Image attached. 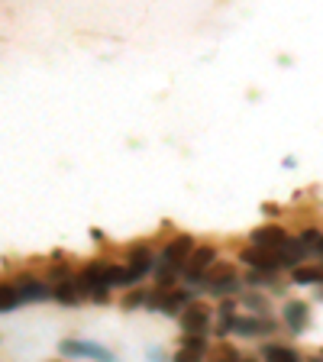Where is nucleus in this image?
<instances>
[{
	"label": "nucleus",
	"mask_w": 323,
	"mask_h": 362,
	"mask_svg": "<svg viewBox=\"0 0 323 362\" xmlns=\"http://www.w3.org/2000/svg\"><path fill=\"white\" fill-rule=\"evenodd\" d=\"M194 301L191 298V291H184V288H149V294H146V310H155V314H181V310L188 308V304Z\"/></svg>",
	"instance_id": "3"
},
{
	"label": "nucleus",
	"mask_w": 323,
	"mask_h": 362,
	"mask_svg": "<svg viewBox=\"0 0 323 362\" xmlns=\"http://www.w3.org/2000/svg\"><path fill=\"white\" fill-rule=\"evenodd\" d=\"M59 353L65 359H90V362H113V353L94 339H61Z\"/></svg>",
	"instance_id": "7"
},
{
	"label": "nucleus",
	"mask_w": 323,
	"mask_h": 362,
	"mask_svg": "<svg viewBox=\"0 0 323 362\" xmlns=\"http://www.w3.org/2000/svg\"><path fill=\"white\" fill-rule=\"evenodd\" d=\"M262 362H304V359L294 346H285V343H265Z\"/></svg>",
	"instance_id": "15"
},
{
	"label": "nucleus",
	"mask_w": 323,
	"mask_h": 362,
	"mask_svg": "<svg viewBox=\"0 0 323 362\" xmlns=\"http://www.w3.org/2000/svg\"><path fill=\"white\" fill-rule=\"evenodd\" d=\"M310 362H323V356H314V359H310Z\"/></svg>",
	"instance_id": "26"
},
{
	"label": "nucleus",
	"mask_w": 323,
	"mask_h": 362,
	"mask_svg": "<svg viewBox=\"0 0 323 362\" xmlns=\"http://www.w3.org/2000/svg\"><path fill=\"white\" fill-rule=\"evenodd\" d=\"M155 262H158L155 252H152L146 243H136V246H129L127 262H123V288L139 285L146 275H152V272H155Z\"/></svg>",
	"instance_id": "2"
},
{
	"label": "nucleus",
	"mask_w": 323,
	"mask_h": 362,
	"mask_svg": "<svg viewBox=\"0 0 323 362\" xmlns=\"http://www.w3.org/2000/svg\"><path fill=\"white\" fill-rule=\"evenodd\" d=\"M13 288H16V298H20V304H39V301H49L52 298V285L45 279H39V275H16L13 279Z\"/></svg>",
	"instance_id": "8"
},
{
	"label": "nucleus",
	"mask_w": 323,
	"mask_h": 362,
	"mask_svg": "<svg viewBox=\"0 0 323 362\" xmlns=\"http://www.w3.org/2000/svg\"><path fill=\"white\" fill-rule=\"evenodd\" d=\"M240 356H242V353H240L236 346H230V343H220V346L211 353V362H236Z\"/></svg>",
	"instance_id": "22"
},
{
	"label": "nucleus",
	"mask_w": 323,
	"mask_h": 362,
	"mask_svg": "<svg viewBox=\"0 0 323 362\" xmlns=\"http://www.w3.org/2000/svg\"><path fill=\"white\" fill-rule=\"evenodd\" d=\"M178 320H181L184 337H207V330H211V324H213V310L204 301H191L188 308L178 314Z\"/></svg>",
	"instance_id": "6"
},
{
	"label": "nucleus",
	"mask_w": 323,
	"mask_h": 362,
	"mask_svg": "<svg viewBox=\"0 0 323 362\" xmlns=\"http://www.w3.org/2000/svg\"><path fill=\"white\" fill-rule=\"evenodd\" d=\"M146 288H129L127 294H123V310H133V308H146Z\"/></svg>",
	"instance_id": "21"
},
{
	"label": "nucleus",
	"mask_w": 323,
	"mask_h": 362,
	"mask_svg": "<svg viewBox=\"0 0 323 362\" xmlns=\"http://www.w3.org/2000/svg\"><path fill=\"white\" fill-rule=\"evenodd\" d=\"M16 304H20V298H16L13 281H0V314H7V310H13Z\"/></svg>",
	"instance_id": "19"
},
{
	"label": "nucleus",
	"mask_w": 323,
	"mask_h": 362,
	"mask_svg": "<svg viewBox=\"0 0 323 362\" xmlns=\"http://www.w3.org/2000/svg\"><path fill=\"white\" fill-rule=\"evenodd\" d=\"M275 330H278V324L271 317H259V314H236V324H233L236 337H246V339L271 337Z\"/></svg>",
	"instance_id": "10"
},
{
	"label": "nucleus",
	"mask_w": 323,
	"mask_h": 362,
	"mask_svg": "<svg viewBox=\"0 0 323 362\" xmlns=\"http://www.w3.org/2000/svg\"><path fill=\"white\" fill-rule=\"evenodd\" d=\"M217 262H220L217 246H211V243H201V246L191 252V259H188V265L181 269V275H184V281H188V285H204L207 272H211Z\"/></svg>",
	"instance_id": "5"
},
{
	"label": "nucleus",
	"mask_w": 323,
	"mask_h": 362,
	"mask_svg": "<svg viewBox=\"0 0 323 362\" xmlns=\"http://www.w3.org/2000/svg\"><path fill=\"white\" fill-rule=\"evenodd\" d=\"M242 304H246V314L269 317V304H265L262 294H242Z\"/></svg>",
	"instance_id": "20"
},
{
	"label": "nucleus",
	"mask_w": 323,
	"mask_h": 362,
	"mask_svg": "<svg viewBox=\"0 0 323 362\" xmlns=\"http://www.w3.org/2000/svg\"><path fill=\"white\" fill-rule=\"evenodd\" d=\"M320 230H304L301 236H298V243H301L304 249H307V252H317V249H320Z\"/></svg>",
	"instance_id": "23"
},
{
	"label": "nucleus",
	"mask_w": 323,
	"mask_h": 362,
	"mask_svg": "<svg viewBox=\"0 0 323 362\" xmlns=\"http://www.w3.org/2000/svg\"><path fill=\"white\" fill-rule=\"evenodd\" d=\"M317 298H320V301H323V288H320V291H317Z\"/></svg>",
	"instance_id": "27"
},
{
	"label": "nucleus",
	"mask_w": 323,
	"mask_h": 362,
	"mask_svg": "<svg viewBox=\"0 0 323 362\" xmlns=\"http://www.w3.org/2000/svg\"><path fill=\"white\" fill-rule=\"evenodd\" d=\"M52 298L59 304H65V308H75V304L84 301L81 294V285H78V279H65V281H55L52 285Z\"/></svg>",
	"instance_id": "14"
},
{
	"label": "nucleus",
	"mask_w": 323,
	"mask_h": 362,
	"mask_svg": "<svg viewBox=\"0 0 323 362\" xmlns=\"http://www.w3.org/2000/svg\"><path fill=\"white\" fill-rule=\"evenodd\" d=\"M81 294L94 304H104L113 288H123V262H107V259H90L75 275Z\"/></svg>",
	"instance_id": "1"
},
{
	"label": "nucleus",
	"mask_w": 323,
	"mask_h": 362,
	"mask_svg": "<svg viewBox=\"0 0 323 362\" xmlns=\"http://www.w3.org/2000/svg\"><path fill=\"white\" fill-rule=\"evenodd\" d=\"M207 356V339L204 337H184L181 339L178 353L172 356V362H204Z\"/></svg>",
	"instance_id": "13"
},
{
	"label": "nucleus",
	"mask_w": 323,
	"mask_h": 362,
	"mask_svg": "<svg viewBox=\"0 0 323 362\" xmlns=\"http://www.w3.org/2000/svg\"><path fill=\"white\" fill-rule=\"evenodd\" d=\"M236 362H262V359H252V356H240Z\"/></svg>",
	"instance_id": "24"
},
{
	"label": "nucleus",
	"mask_w": 323,
	"mask_h": 362,
	"mask_svg": "<svg viewBox=\"0 0 323 362\" xmlns=\"http://www.w3.org/2000/svg\"><path fill=\"white\" fill-rule=\"evenodd\" d=\"M278 259H281V269H298V265H304V259H307V249L301 246V243L294 240H288V246L278 252Z\"/></svg>",
	"instance_id": "16"
},
{
	"label": "nucleus",
	"mask_w": 323,
	"mask_h": 362,
	"mask_svg": "<svg viewBox=\"0 0 323 362\" xmlns=\"http://www.w3.org/2000/svg\"><path fill=\"white\" fill-rule=\"evenodd\" d=\"M285 324L291 333H304L310 324V304L307 301H288L285 304Z\"/></svg>",
	"instance_id": "12"
},
{
	"label": "nucleus",
	"mask_w": 323,
	"mask_h": 362,
	"mask_svg": "<svg viewBox=\"0 0 323 362\" xmlns=\"http://www.w3.org/2000/svg\"><path fill=\"white\" fill-rule=\"evenodd\" d=\"M233 324H236V304L233 301H223L217 310V324H213V330H217V337H230L233 333Z\"/></svg>",
	"instance_id": "17"
},
{
	"label": "nucleus",
	"mask_w": 323,
	"mask_h": 362,
	"mask_svg": "<svg viewBox=\"0 0 323 362\" xmlns=\"http://www.w3.org/2000/svg\"><path fill=\"white\" fill-rule=\"evenodd\" d=\"M240 288H242V279H240V272H236V265L233 262H223V259H220V262L207 272V279H204V291L217 294V298L240 294Z\"/></svg>",
	"instance_id": "4"
},
{
	"label": "nucleus",
	"mask_w": 323,
	"mask_h": 362,
	"mask_svg": "<svg viewBox=\"0 0 323 362\" xmlns=\"http://www.w3.org/2000/svg\"><path fill=\"white\" fill-rule=\"evenodd\" d=\"M291 279L294 285H323V265H298Z\"/></svg>",
	"instance_id": "18"
},
{
	"label": "nucleus",
	"mask_w": 323,
	"mask_h": 362,
	"mask_svg": "<svg viewBox=\"0 0 323 362\" xmlns=\"http://www.w3.org/2000/svg\"><path fill=\"white\" fill-rule=\"evenodd\" d=\"M317 256L323 259V236H320V249H317ZM320 265H323V262H320Z\"/></svg>",
	"instance_id": "25"
},
{
	"label": "nucleus",
	"mask_w": 323,
	"mask_h": 362,
	"mask_svg": "<svg viewBox=\"0 0 323 362\" xmlns=\"http://www.w3.org/2000/svg\"><path fill=\"white\" fill-rule=\"evenodd\" d=\"M249 240H252V246L259 249H269V252H281V249L288 246V230L278 223H265V226H256L252 233H249Z\"/></svg>",
	"instance_id": "11"
},
{
	"label": "nucleus",
	"mask_w": 323,
	"mask_h": 362,
	"mask_svg": "<svg viewBox=\"0 0 323 362\" xmlns=\"http://www.w3.org/2000/svg\"><path fill=\"white\" fill-rule=\"evenodd\" d=\"M240 262L246 265L249 272H256V275H275L281 269V259L278 252H269V249H259V246H249L240 252Z\"/></svg>",
	"instance_id": "9"
}]
</instances>
